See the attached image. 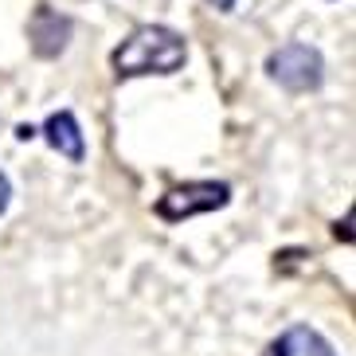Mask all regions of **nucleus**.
Instances as JSON below:
<instances>
[{
    "mask_svg": "<svg viewBox=\"0 0 356 356\" xmlns=\"http://www.w3.org/2000/svg\"><path fill=\"white\" fill-rule=\"evenodd\" d=\"M188 59V47L172 28L161 24H141L114 51V74L118 79H141V74H177Z\"/></svg>",
    "mask_w": 356,
    "mask_h": 356,
    "instance_id": "f257e3e1",
    "label": "nucleus"
},
{
    "mask_svg": "<svg viewBox=\"0 0 356 356\" xmlns=\"http://www.w3.org/2000/svg\"><path fill=\"white\" fill-rule=\"evenodd\" d=\"M266 74L290 95H309L325 83V59L309 43H286L266 59Z\"/></svg>",
    "mask_w": 356,
    "mask_h": 356,
    "instance_id": "f03ea898",
    "label": "nucleus"
},
{
    "mask_svg": "<svg viewBox=\"0 0 356 356\" xmlns=\"http://www.w3.org/2000/svg\"><path fill=\"white\" fill-rule=\"evenodd\" d=\"M231 200L227 184H216V180H196V184H177L168 188L165 196L157 200V216L168 223H180L188 216H200V211H216Z\"/></svg>",
    "mask_w": 356,
    "mask_h": 356,
    "instance_id": "7ed1b4c3",
    "label": "nucleus"
},
{
    "mask_svg": "<svg viewBox=\"0 0 356 356\" xmlns=\"http://www.w3.org/2000/svg\"><path fill=\"white\" fill-rule=\"evenodd\" d=\"M28 35H32L35 55L51 59V55H59L67 47L71 20H67V16H59L55 8H47V4H40V8H35V16H32V24H28Z\"/></svg>",
    "mask_w": 356,
    "mask_h": 356,
    "instance_id": "20e7f679",
    "label": "nucleus"
},
{
    "mask_svg": "<svg viewBox=\"0 0 356 356\" xmlns=\"http://www.w3.org/2000/svg\"><path fill=\"white\" fill-rule=\"evenodd\" d=\"M262 356H337V353L317 329H309V325H290L286 333H278L266 345Z\"/></svg>",
    "mask_w": 356,
    "mask_h": 356,
    "instance_id": "39448f33",
    "label": "nucleus"
},
{
    "mask_svg": "<svg viewBox=\"0 0 356 356\" xmlns=\"http://www.w3.org/2000/svg\"><path fill=\"white\" fill-rule=\"evenodd\" d=\"M43 137H47V145H51L55 153H63L71 165H79V161L86 157L83 129H79V122H74L71 110H59V114L47 118V122H43Z\"/></svg>",
    "mask_w": 356,
    "mask_h": 356,
    "instance_id": "423d86ee",
    "label": "nucleus"
},
{
    "mask_svg": "<svg viewBox=\"0 0 356 356\" xmlns=\"http://www.w3.org/2000/svg\"><path fill=\"white\" fill-rule=\"evenodd\" d=\"M8 196H12V188H8V177L0 172V211L8 208Z\"/></svg>",
    "mask_w": 356,
    "mask_h": 356,
    "instance_id": "0eeeda50",
    "label": "nucleus"
},
{
    "mask_svg": "<svg viewBox=\"0 0 356 356\" xmlns=\"http://www.w3.org/2000/svg\"><path fill=\"white\" fill-rule=\"evenodd\" d=\"M208 4H211V8H220V12H231V8H235V0H208Z\"/></svg>",
    "mask_w": 356,
    "mask_h": 356,
    "instance_id": "6e6552de",
    "label": "nucleus"
}]
</instances>
